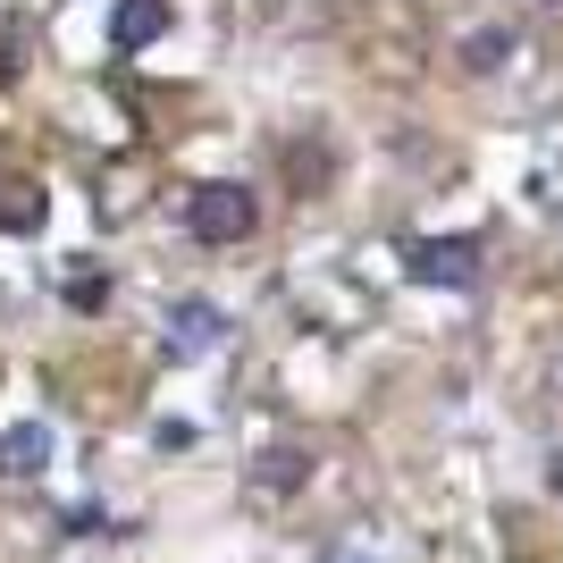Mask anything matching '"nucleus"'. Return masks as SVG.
Instances as JSON below:
<instances>
[{"label":"nucleus","instance_id":"obj_1","mask_svg":"<svg viewBox=\"0 0 563 563\" xmlns=\"http://www.w3.org/2000/svg\"><path fill=\"white\" fill-rule=\"evenodd\" d=\"M253 228H261L253 186H228V177H211V186H194V194H186V235H194V244H244Z\"/></svg>","mask_w":563,"mask_h":563},{"label":"nucleus","instance_id":"obj_2","mask_svg":"<svg viewBox=\"0 0 563 563\" xmlns=\"http://www.w3.org/2000/svg\"><path fill=\"white\" fill-rule=\"evenodd\" d=\"M412 278L421 286H471L479 278V244L471 235H421L412 244Z\"/></svg>","mask_w":563,"mask_h":563},{"label":"nucleus","instance_id":"obj_3","mask_svg":"<svg viewBox=\"0 0 563 563\" xmlns=\"http://www.w3.org/2000/svg\"><path fill=\"white\" fill-rule=\"evenodd\" d=\"M177 25V0H118L110 9V51H152Z\"/></svg>","mask_w":563,"mask_h":563},{"label":"nucleus","instance_id":"obj_4","mask_svg":"<svg viewBox=\"0 0 563 563\" xmlns=\"http://www.w3.org/2000/svg\"><path fill=\"white\" fill-rule=\"evenodd\" d=\"M219 336H228V311H219V303H202V295H186V303L168 311V353H177V362L211 353Z\"/></svg>","mask_w":563,"mask_h":563},{"label":"nucleus","instance_id":"obj_5","mask_svg":"<svg viewBox=\"0 0 563 563\" xmlns=\"http://www.w3.org/2000/svg\"><path fill=\"white\" fill-rule=\"evenodd\" d=\"M51 454H59V446H51V429L43 421H18L9 438H0V479L25 488V479H43V471H51Z\"/></svg>","mask_w":563,"mask_h":563},{"label":"nucleus","instance_id":"obj_6","mask_svg":"<svg viewBox=\"0 0 563 563\" xmlns=\"http://www.w3.org/2000/svg\"><path fill=\"white\" fill-rule=\"evenodd\" d=\"M303 479H311L303 446H269V454H253V471H244V488H253V496H295Z\"/></svg>","mask_w":563,"mask_h":563},{"label":"nucleus","instance_id":"obj_7","mask_svg":"<svg viewBox=\"0 0 563 563\" xmlns=\"http://www.w3.org/2000/svg\"><path fill=\"white\" fill-rule=\"evenodd\" d=\"M505 59H514V34H505V25H479V34L463 43V68L471 76H496Z\"/></svg>","mask_w":563,"mask_h":563},{"label":"nucleus","instance_id":"obj_8","mask_svg":"<svg viewBox=\"0 0 563 563\" xmlns=\"http://www.w3.org/2000/svg\"><path fill=\"white\" fill-rule=\"evenodd\" d=\"M0 219H9V228H34V219H43V202H34V186H18V194H9V202H0Z\"/></svg>","mask_w":563,"mask_h":563},{"label":"nucleus","instance_id":"obj_9","mask_svg":"<svg viewBox=\"0 0 563 563\" xmlns=\"http://www.w3.org/2000/svg\"><path fill=\"white\" fill-rule=\"evenodd\" d=\"M555 488H563V463H555Z\"/></svg>","mask_w":563,"mask_h":563},{"label":"nucleus","instance_id":"obj_10","mask_svg":"<svg viewBox=\"0 0 563 563\" xmlns=\"http://www.w3.org/2000/svg\"><path fill=\"white\" fill-rule=\"evenodd\" d=\"M547 9H563V0H547Z\"/></svg>","mask_w":563,"mask_h":563}]
</instances>
